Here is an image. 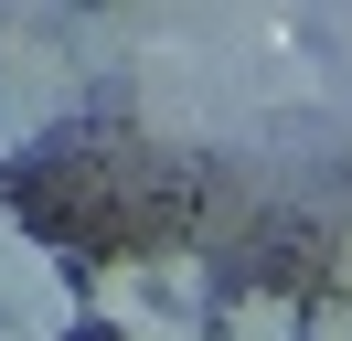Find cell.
Masks as SVG:
<instances>
[{
	"label": "cell",
	"mask_w": 352,
	"mask_h": 341,
	"mask_svg": "<svg viewBox=\"0 0 352 341\" xmlns=\"http://www.w3.org/2000/svg\"><path fill=\"white\" fill-rule=\"evenodd\" d=\"M214 341H309V309L278 298V288H245V298L214 309Z\"/></svg>",
	"instance_id": "cell-2"
},
{
	"label": "cell",
	"mask_w": 352,
	"mask_h": 341,
	"mask_svg": "<svg viewBox=\"0 0 352 341\" xmlns=\"http://www.w3.org/2000/svg\"><path fill=\"white\" fill-rule=\"evenodd\" d=\"M203 341H214V331H203Z\"/></svg>",
	"instance_id": "cell-6"
},
{
	"label": "cell",
	"mask_w": 352,
	"mask_h": 341,
	"mask_svg": "<svg viewBox=\"0 0 352 341\" xmlns=\"http://www.w3.org/2000/svg\"><path fill=\"white\" fill-rule=\"evenodd\" d=\"M75 298H86V320H96L107 341H129V331H150V320H160V298H150V256H107Z\"/></svg>",
	"instance_id": "cell-1"
},
{
	"label": "cell",
	"mask_w": 352,
	"mask_h": 341,
	"mask_svg": "<svg viewBox=\"0 0 352 341\" xmlns=\"http://www.w3.org/2000/svg\"><path fill=\"white\" fill-rule=\"evenodd\" d=\"M309 341H352V298H320L309 309Z\"/></svg>",
	"instance_id": "cell-3"
},
{
	"label": "cell",
	"mask_w": 352,
	"mask_h": 341,
	"mask_svg": "<svg viewBox=\"0 0 352 341\" xmlns=\"http://www.w3.org/2000/svg\"><path fill=\"white\" fill-rule=\"evenodd\" d=\"M331 298H352V234H342V256H331Z\"/></svg>",
	"instance_id": "cell-5"
},
{
	"label": "cell",
	"mask_w": 352,
	"mask_h": 341,
	"mask_svg": "<svg viewBox=\"0 0 352 341\" xmlns=\"http://www.w3.org/2000/svg\"><path fill=\"white\" fill-rule=\"evenodd\" d=\"M214 320H150V331H129V341H203Z\"/></svg>",
	"instance_id": "cell-4"
}]
</instances>
